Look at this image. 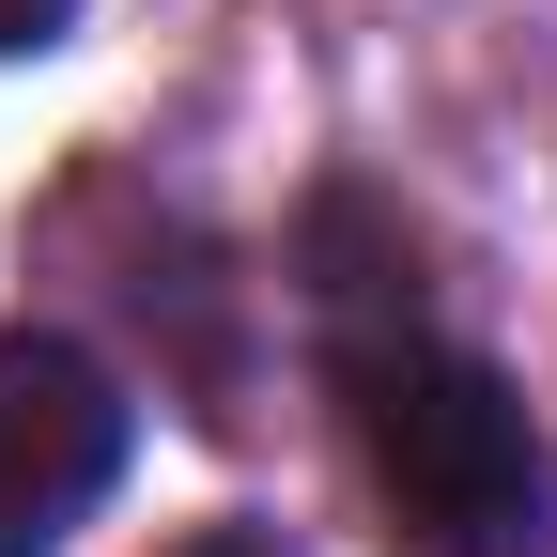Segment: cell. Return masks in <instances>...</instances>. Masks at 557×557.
Returning a JSON list of instances; mask_svg holds the SVG:
<instances>
[{
  "mask_svg": "<svg viewBox=\"0 0 557 557\" xmlns=\"http://www.w3.org/2000/svg\"><path fill=\"white\" fill-rule=\"evenodd\" d=\"M341 403H357V449L387 480V511L434 557H527L542 542L557 480H542V434H527L511 372H480L434 325H372V341H341Z\"/></svg>",
  "mask_w": 557,
  "mask_h": 557,
  "instance_id": "6da1fadb",
  "label": "cell"
},
{
  "mask_svg": "<svg viewBox=\"0 0 557 557\" xmlns=\"http://www.w3.org/2000/svg\"><path fill=\"white\" fill-rule=\"evenodd\" d=\"M124 465V387L47 325H0V557H62Z\"/></svg>",
  "mask_w": 557,
  "mask_h": 557,
  "instance_id": "7a4b0ae2",
  "label": "cell"
},
{
  "mask_svg": "<svg viewBox=\"0 0 557 557\" xmlns=\"http://www.w3.org/2000/svg\"><path fill=\"white\" fill-rule=\"evenodd\" d=\"M62 16H78V0H0V62H32V47H62Z\"/></svg>",
  "mask_w": 557,
  "mask_h": 557,
  "instance_id": "3957f363",
  "label": "cell"
},
{
  "mask_svg": "<svg viewBox=\"0 0 557 557\" xmlns=\"http://www.w3.org/2000/svg\"><path fill=\"white\" fill-rule=\"evenodd\" d=\"M171 557H278L263 527H201V542H171Z\"/></svg>",
  "mask_w": 557,
  "mask_h": 557,
  "instance_id": "277c9868",
  "label": "cell"
}]
</instances>
